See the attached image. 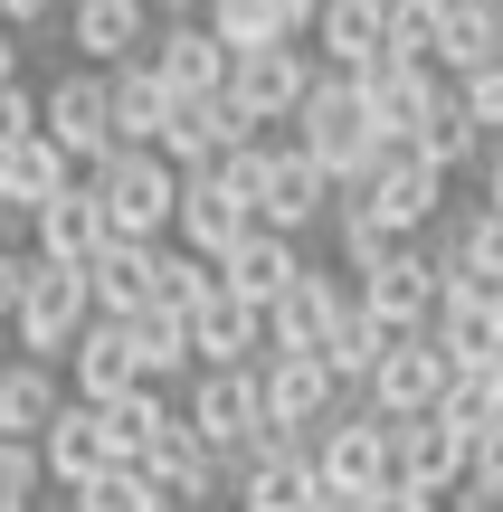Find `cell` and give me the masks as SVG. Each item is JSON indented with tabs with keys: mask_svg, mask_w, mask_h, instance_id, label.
<instances>
[{
	"mask_svg": "<svg viewBox=\"0 0 503 512\" xmlns=\"http://www.w3.org/2000/svg\"><path fill=\"white\" fill-rule=\"evenodd\" d=\"M38 456H48V484L57 494H86L95 475H114V456H105V427H95V408H76L67 399V418L38 437Z\"/></svg>",
	"mask_w": 503,
	"mask_h": 512,
	"instance_id": "28",
	"label": "cell"
},
{
	"mask_svg": "<svg viewBox=\"0 0 503 512\" xmlns=\"http://www.w3.org/2000/svg\"><path fill=\"white\" fill-rule=\"evenodd\" d=\"M29 247L48 256V266H95V256L114 247V228H105V209H95V190L76 181L57 209H38V219H29Z\"/></svg>",
	"mask_w": 503,
	"mask_h": 512,
	"instance_id": "26",
	"label": "cell"
},
{
	"mask_svg": "<svg viewBox=\"0 0 503 512\" xmlns=\"http://www.w3.org/2000/svg\"><path fill=\"white\" fill-rule=\"evenodd\" d=\"M503 57V10H456V29H447V57H437V76H485Z\"/></svg>",
	"mask_w": 503,
	"mask_h": 512,
	"instance_id": "38",
	"label": "cell"
},
{
	"mask_svg": "<svg viewBox=\"0 0 503 512\" xmlns=\"http://www.w3.org/2000/svg\"><path fill=\"white\" fill-rule=\"evenodd\" d=\"M257 389H266V427H276V437H323V427L352 408V399H342V380L314 361V351H266V361H257Z\"/></svg>",
	"mask_w": 503,
	"mask_h": 512,
	"instance_id": "7",
	"label": "cell"
},
{
	"mask_svg": "<svg viewBox=\"0 0 503 512\" xmlns=\"http://www.w3.org/2000/svg\"><path fill=\"white\" fill-rule=\"evenodd\" d=\"M314 475L342 484V494H380V484L399 475V418H380L371 399H352V408L314 437Z\"/></svg>",
	"mask_w": 503,
	"mask_h": 512,
	"instance_id": "5",
	"label": "cell"
},
{
	"mask_svg": "<svg viewBox=\"0 0 503 512\" xmlns=\"http://www.w3.org/2000/svg\"><path fill=\"white\" fill-rule=\"evenodd\" d=\"M190 437L209 446V456H228V465H247L257 456V437H266V389H257V370H200V389H190Z\"/></svg>",
	"mask_w": 503,
	"mask_h": 512,
	"instance_id": "6",
	"label": "cell"
},
{
	"mask_svg": "<svg viewBox=\"0 0 503 512\" xmlns=\"http://www.w3.org/2000/svg\"><path fill=\"white\" fill-rule=\"evenodd\" d=\"M447 427H466V437H485V427L503 418V399H494V380L485 370H456V389H447V408H437Z\"/></svg>",
	"mask_w": 503,
	"mask_h": 512,
	"instance_id": "42",
	"label": "cell"
},
{
	"mask_svg": "<svg viewBox=\"0 0 503 512\" xmlns=\"http://www.w3.org/2000/svg\"><path fill=\"white\" fill-rule=\"evenodd\" d=\"M76 408H114V399H133V389H143V351H133V323H95L86 342H76Z\"/></svg>",
	"mask_w": 503,
	"mask_h": 512,
	"instance_id": "21",
	"label": "cell"
},
{
	"mask_svg": "<svg viewBox=\"0 0 503 512\" xmlns=\"http://www.w3.org/2000/svg\"><path fill=\"white\" fill-rule=\"evenodd\" d=\"M0 86H19V29L0 19Z\"/></svg>",
	"mask_w": 503,
	"mask_h": 512,
	"instance_id": "50",
	"label": "cell"
},
{
	"mask_svg": "<svg viewBox=\"0 0 503 512\" xmlns=\"http://www.w3.org/2000/svg\"><path fill=\"white\" fill-rule=\"evenodd\" d=\"M333 209H342L333 171H323L304 143H276V171H266V209H257V228H276V238H295V247H304V228L333 219Z\"/></svg>",
	"mask_w": 503,
	"mask_h": 512,
	"instance_id": "15",
	"label": "cell"
},
{
	"mask_svg": "<svg viewBox=\"0 0 503 512\" xmlns=\"http://www.w3.org/2000/svg\"><path fill=\"white\" fill-rule=\"evenodd\" d=\"M0 19H10V29H48V19H67V0H10Z\"/></svg>",
	"mask_w": 503,
	"mask_h": 512,
	"instance_id": "49",
	"label": "cell"
},
{
	"mask_svg": "<svg viewBox=\"0 0 503 512\" xmlns=\"http://www.w3.org/2000/svg\"><path fill=\"white\" fill-rule=\"evenodd\" d=\"M171 105H181V95L162 86V67H152V57L114 67V152H162V133H171Z\"/></svg>",
	"mask_w": 503,
	"mask_h": 512,
	"instance_id": "24",
	"label": "cell"
},
{
	"mask_svg": "<svg viewBox=\"0 0 503 512\" xmlns=\"http://www.w3.org/2000/svg\"><path fill=\"white\" fill-rule=\"evenodd\" d=\"M76 512H162V494H152L143 465H114V475H95L86 494H67Z\"/></svg>",
	"mask_w": 503,
	"mask_h": 512,
	"instance_id": "41",
	"label": "cell"
},
{
	"mask_svg": "<svg viewBox=\"0 0 503 512\" xmlns=\"http://www.w3.org/2000/svg\"><path fill=\"white\" fill-rule=\"evenodd\" d=\"M295 143L333 171V190H371L380 152H390V143H380V124H371V105H361V86H352V76H333V67H323V86L304 95Z\"/></svg>",
	"mask_w": 503,
	"mask_h": 512,
	"instance_id": "1",
	"label": "cell"
},
{
	"mask_svg": "<svg viewBox=\"0 0 503 512\" xmlns=\"http://www.w3.org/2000/svg\"><path fill=\"white\" fill-rule=\"evenodd\" d=\"M266 171H276V143H247V152H228V162H219V181L238 190L247 209H266Z\"/></svg>",
	"mask_w": 503,
	"mask_h": 512,
	"instance_id": "44",
	"label": "cell"
},
{
	"mask_svg": "<svg viewBox=\"0 0 503 512\" xmlns=\"http://www.w3.org/2000/svg\"><path fill=\"white\" fill-rule=\"evenodd\" d=\"M399 475H409V484H428V494L447 503L456 484H475V437H466V427H447V418L399 427Z\"/></svg>",
	"mask_w": 503,
	"mask_h": 512,
	"instance_id": "25",
	"label": "cell"
},
{
	"mask_svg": "<svg viewBox=\"0 0 503 512\" xmlns=\"http://www.w3.org/2000/svg\"><path fill=\"white\" fill-rule=\"evenodd\" d=\"M390 351H399V342H390V332H380L371 313L352 304V313H342V323H333V342L314 351V361H323V370H333V380H342V399H361V389L380 380V361H390Z\"/></svg>",
	"mask_w": 503,
	"mask_h": 512,
	"instance_id": "32",
	"label": "cell"
},
{
	"mask_svg": "<svg viewBox=\"0 0 503 512\" xmlns=\"http://www.w3.org/2000/svg\"><path fill=\"white\" fill-rule=\"evenodd\" d=\"M29 285H38V247H0V323H19Z\"/></svg>",
	"mask_w": 503,
	"mask_h": 512,
	"instance_id": "45",
	"label": "cell"
},
{
	"mask_svg": "<svg viewBox=\"0 0 503 512\" xmlns=\"http://www.w3.org/2000/svg\"><path fill=\"white\" fill-rule=\"evenodd\" d=\"M314 19H323V0H209V29L238 57L285 48V38H314Z\"/></svg>",
	"mask_w": 503,
	"mask_h": 512,
	"instance_id": "23",
	"label": "cell"
},
{
	"mask_svg": "<svg viewBox=\"0 0 503 512\" xmlns=\"http://www.w3.org/2000/svg\"><path fill=\"white\" fill-rule=\"evenodd\" d=\"M95 427H105V456H114V465H152V446H162L181 418L162 408V389H133V399L95 408Z\"/></svg>",
	"mask_w": 503,
	"mask_h": 512,
	"instance_id": "33",
	"label": "cell"
},
{
	"mask_svg": "<svg viewBox=\"0 0 503 512\" xmlns=\"http://www.w3.org/2000/svg\"><path fill=\"white\" fill-rule=\"evenodd\" d=\"M76 181H86V171H76L67 152L48 143V133H38V143H19L10 162H0V200H10L19 219H38V209H57V200L76 190Z\"/></svg>",
	"mask_w": 503,
	"mask_h": 512,
	"instance_id": "27",
	"label": "cell"
},
{
	"mask_svg": "<svg viewBox=\"0 0 503 512\" xmlns=\"http://www.w3.org/2000/svg\"><path fill=\"white\" fill-rule=\"evenodd\" d=\"M485 209H503V143L485 152Z\"/></svg>",
	"mask_w": 503,
	"mask_h": 512,
	"instance_id": "51",
	"label": "cell"
},
{
	"mask_svg": "<svg viewBox=\"0 0 503 512\" xmlns=\"http://www.w3.org/2000/svg\"><path fill=\"white\" fill-rule=\"evenodd\" d=\"M171 238L190 256H209V266H228V256L257 238V209H247L219 171H181V228H171Z\"/></svg>",
	"mask_w": 503,
	"mask_h": 512,
	"instance_id": "12",
	"label": "cell"
},
{
	"mask_svg": "<svg viewBox=\"0 0 503 512\" xmlns=\"http://www.w3.org/2000/svg\"><path fill=\"white\" fill-rule=\"evenodd\" d=\"M143 475H152V494H162V503H181V512H209L219 494H238V465H228V456H209V446L190 437V418L171 427L162 446H152V465H143Z\"/></svg>",
	"mask_w": 503,
	"mask_h": 512,
	"instance_id": "17",
	"label": "cell"
},
{
	"mask_svg": "<svg viewBox=\"0 0 503 512\" xmlns=\"http://www.w3.org/2000/svg\"><path fill=\"white\" fill-rule=\"evenodd\" d=\"M342 200H371L399 238H418V228L447 209V171H437L418 143H390V152H380V171H371V190H342Z\"/></svg>",
	"mask_w": 503,
	"mask_h": 512,
	"instance_id": "11",
	"label": "cell"
},
{
	"mask_svg": "<svg viewBox=\"0 0 503 512\" xmlns=\"http://www.w3.org/2000/svg\"><path fill=\"white\" fill-rule=\"evenodd\" d=\"M95 209H105L114 247H162L171 228H181V171L162 162V152H114L105 171H86Z\"/></svg>",
	"mask_w": 503,
	"mask_h": 512,
	"instance_id": "2",
	"label": "cell"
},
{
	"mask_svg": "<svg viewBox=\"0 0 503 512\" xmlns=\"http://www.w3.org/2000/svg\"><path fill=\"white\" fill-rule=\"evenodd\" d=\"M19 143H38V95L29 86H0V162H10Z\"/></svg>",
	"mask_w": 503,
	"mask_h": 512,
	"instance_id": "46",
	"label": "cell"
},
{
	"mask_svg": "<svg viewBox=\"0 0 503 512\" xmlns=\"http://www.w3.org/2000/svg\"><path fill=\"white\" fill-rule=\"evenodd\" d=\"M371 512H447V503H437L428 484H409V475H390V484H380V494H371Z\"/></svg>",
	"mask_w": 503,
	"mask_h": 512,
	"instance_id": "48",
	"label": "cell"
},
{
	"mask_svg": "<svg viewBox=\"0 0 503 512\" xmlns=\"http://www.w3.org/2000/svg\"><path fill=\"white\" fill-rule=\"evenodd\" d=\"M418 152H428V162H437V171H447V181H456V171H466V162H485V152H494V133L475 124V114H466V95H456V105L437 114L428 133H418Z\"/></svg>",
	"mask_w": 503,
	"mask_h": 512,
	"instance_id": "39",
	"label": "cell"
},
{
	"mask_svg": "<svg viewBox=\"0 0 503 512\" xmlns=\"http://www.w3.org/2000/svg\"><path fill=\"white\" fill-rule=\"evenodd\" d=\"M38 494H48V456L0 437V503H38Z\"/></svg>",
	"mask_w": 503,
	"mask_h": 512,
	"instance_id": "43",
	"label": "cell"
},
{
	"mask_svg": "<svg viewBox=\"0 0 503 512\" xmlns=\"http://www.w3.org/2000/svg\"><path fill=\"white\" fill-rule=\"evenodd\" d=\"M447 389H456V370H447V351L418 332V342H399L390 361H380V380L361 389V399L380 408V418H399V427H418V418H437L447 408Z\"/></svg>",
	"mask_w": 503,
	"mask_h": 512,
	"instance_id": "13",
	"label": "cell"
},
{
	"mask_svg": "<svg viewBox=\"0 0 503 512\" xmlns=\"http://www.w3.org/2000/svg\"><path fill=\"white\" fill-rule=\"evenodd\" d=\"M485 380H494V399H503V351H494V361H485Z\"/></svg>",
	"mask_w": 503,
	"mask_h": 512,
	"instance_id": "53",
	"label": "cell"
},
{
	"mask_svg": "<svg viewBox=\"0 0 503 512\" xmlns=\"http://www.w3.org/2000/svg\"><path fill=\"white\" fill-rule=\"evenodd\" d=\"M38 133H48L76 171H105L114 162V76H95V67L67 57V76L38 95Z\"/></svg>",
	"mask_w": 503,
	"mask_h": 512,
	"instance_id": "4",
	"label": "cell"
},
{
	"mask_svg": "<svg viewBox=\"0 0 503 512\" xmlns=\"http://www.w3.org/2000/svg\"><path fill=\"white\" fill-rule=\"evenodd\" d=\"M456 95H466V114H475V124H485L494 143H503V57H494L485 76H466V86H456Z\"/></svg>",
	"mask_w": 503,
	"mask_h": 512,
	"instance_id": "47",
	"label": "cell"
},
{
	"mask_svg": "<svg viewBox=\"0 0 503 512\" xmlns=\"http://www.w3.org/2000/svg\"><path fill=\"white\" fill-rule=\"evenodd\" d=\"M447 10H503V0H447Z\"/></svg>",
	"mask_w": 503,
	"mask_h": 512,
	"instance_id": "54",
	"label": "cell"
},
{
	"mask_svg": "<svg viewBox=\"0 0 503 512\" xmlns=\"http://www.w3.org/2000/svg\"><path fill=\"white\" fill-rule=\"evenodd\" d=\"M152 67H162L171 95H228V76H238V48H228L209 19H171L162 38H152Z\"/></svg>",
	"mask_w": 503,
	"mask_h": 512,
	"instance_id": "18",
	"label": "cell"
},
{
	"mask_svg": "<svg viewBox=\"0 0 503 512\" xmlns=\"http://www.w3.org/2000/svg\"><path fill=\"white\" fill-rule=\"evenodd\" d=\"M133 351H143V389H162V380H181L200 351H190V323L181 313H143L133 323Z\"/></svg>",
	"mask_w": 503,
	"mask_h": 512,
	"instance_id": "40",
	"label": "cell"
},
{
	"mask_svg": "<svg viewBox=\"0 0 503 512\" xmlns=\"http://www.w3.org/2000/svg\"><path fill=\"white\" fill-rule=\"evenodd\" d=\"M209 294H219V266H209V256H190V247H162L152 256V313H200Z\"/></svg>",
	"mask_w": 503,
	"mask_h": 512,
	"instance_id": "37",
	"label": "cell"
},
{
	"mask_svg": "<svg viewBox=\"0 0 503 512\" xmlns=\"http://www.w3.org/2000/svg\"><path fill=\"white\" fill-rule=\"evenodd\" d=\"M352 313V294H342V275L333 266H304L295 285L266 304V351H323L333 342V323Z\"/></svg>",
	"mask_w": 503,
	"mask_h": 512,
	"instance_id": "16",
	"label": "cell"
},
{
	"mask_svg": "<svg viewBox=\"0 0 503 512\" xmlns=\"http://www.w3.org/2000/svg\"><path fill=\"white\" fill-rule=\"evenodd\" d=\"M162 19H209V0H152Z\"/></svg>",
	"mask_w": 503,
	"mask_h": 512,
	"instance_id": "52",
	"label": "cell"
},
{
	"mask_svg": "<svg viewBox=\"0 0 503 512\" xmlns=\"http://www.w3.org/2000/svg\"><path fill=\"white\" fill-rule=\"evenodd\" d=\"M0 512H29V503H0Z\"/></svg>",
	"mask_w": 503,
	"mask_h": 512,
	"instance_id": "55",
	"label": "cell"
},
{
	"mask_svg": "<svg viewBox=\"0 0 503 512\" xmlns=\"http://www.w3.org/2000/svg\"><path fill=\"white\" fill-rule=\"evenodd\" d=\"M323 475L314 456H247L238 465V512H314Z\"/></svg>",
	"mask_w": 503,
	"mask_h": 512,
	"instance_id": "31",
	"label": "cell"
},
{
	"mask_svg": "<svg viewBox=\"0 0 503 512\" xmlns=\"http://www.w3.org/2000/svg\"><path fill=\"white\" fill-rule=\"evenodd\" d=\"M304 266H314V256H304L295 238H276V228H257V238H247L238 256H228V266H219V275H228V294H247V304H257V313H266V304H276V294H285V285H295V275H304Z\"/></svg>",
	"mask_w": 503,
	"mask_h": 512,
	"instance_id": "30",
	"label": "cell"
},
{
	"mask_svg": "<svg viewBox=\"0 0 503 512\" xmlns=\"http://www.w3.org/2000/svg\"><path fill=\"white\" fill-rule=\"evenodd\" d=\"M67 399H76V389L57 380L48 361H0V437H10V446H38L57 418H67Z\"/></svg>",
	"mask_w": 503,
	"mask_h": 512,
	"instance_id": "22",
	"label": "cell"
},
{
	"mask_svg": "<svg viewBox=\"0 0 503 512\" xmlns=\"http://www.w3.org/2000/svg\"><path fill=\"white\" fill-rule=\"evenodd\" d=\"M333 238H342V275H380L399 247H418V238H399L371 200H342V209H333Z\"/></svg>",
	"mask_w": 503,
	"mask_h": 512,
	"instance_id": "34",
	"label": "cell"
},
{
	"mask_svg": "<svg viewBox=\"0 0 503 512\" xmlns=\"http://www.w3.org/2000/svg\"><path fill=\"white\" fill-rule=\"evenodd\" d=\"M323 86V57L304 48V38H285V48H257V57H238V76H228V105L247 114V124H295L304 114V95Z\"/></svg>",
	"mask_w": 503,
	"mask_h": 512,
	"instance_id": "8",
	"label": "cell"
},
{
	"mask_svg": "<svg viewBox=\"0 0 503 512\" xmlns=\"http://www.w3.org/2000/svg\"><path fill=\"white\" fill-rule=\"evenodd\" d=\"M437 275L503 285V209H475V219H456V238H437Z\"/></svg>",
	"mask_w": 503,
	"mask_h": 512,
	"instance_id": "35",
	"label": "cell"
},
{
	"mask_svg": "<svg viewBox=\"0 0 503 512\" xmlns=\"http://www.w3.org/2000/svg\"><path fill=\"white\" fill-rule=\"evenodd\" d=\"M190 351H200V370H257L266 361V313L247 294H228V275H219V294L190 313Z\"/></svg>",
	"mask_w": 503,
	"mask_h": 512,
	"instance_id": "19",
	"label": "cell"
},
{
	"mask_svg": "<svg viewBox=\"0 0 503 512\" xmlns=\"http://www.w3.org/2000/svg\"><path fill=\"white\" fill-rule=\"evenodd\" d=\"M437 294H447V275H437V247H399L380 275H361V285H352V304L371 313L390 342H418V332L437 323Z\"/></svg>",
	"mask_w": 503,
	"mask_h": 512,
	"instance_id": "9",
	"label": "cell"
},
{
	"mask_svg": "<svg viewBox=\"0 0 503 512\" xmlns=\"http://www.w3.org/2000/svg\"><path fill=\"white\" fill-rule=\"evenodd\" d=\"M0 10H10V0H0Z\"/></svg>",
	"mask_w": 503,
	"mask_h": 512,
	"instance_id": "57",
	"label": "cell"
},
{
	"mask_svg": "<svg viewBox=\"0 0 503 512\" xmlns=\"http://www.w3.org/2000/svg\"><path fill=\"white\" fill-rule=\"evenodd\" d=\"M352 86H361V105H371L380 143H418V133H428L437 114L456 105V76H437V67H399V57H380V67L352 76Z\"/></svg>",
	"mask_w": 503,
	"mask_h": 512,
	"instance_id": "10",
	"label": "cell"
},
{
	"mask_svg": "<svg viewBox=\"0 0 503 512\" xmlns=\"http://www.w3.org/2000/svg\"><path fill=\"white\" fill-rule=\"evenodd\" d=\"M95 332V285H86V266H48L38 256V285H29V304H19V323H10V342H19V361H76V342Z\"/></svg>",
	"mask_w": 503,
	"mask_h": 512,
	"instance_id": "3",
	"label": "cell"
},
{
	"mask_svg": "<svg viewBox=\"0 0 503 512\" xmlns=\"http://www.w3.org/2000/svg\"><path fill=\"white\" fill-rule=\"evenodd\" d=\"M152 256H162V247H105V256L86 266L95 323H143V313H152Z\"/></svg>",
	"mask_w": 503,
	"mask_h": 512,
	"instance_id": "29",
	"label": "cell"
},
{
	"mask_svg": "<svg viewBox=\"0 0 503 512\" xmlns=\"http://www.w3.org/2000/svg\"><path fill=\"white\" fill-rule=\"evenodd\" d=\"M314 57H323L333 76H371L380 57H390V0H323Z\"/></svg>",
	"mask_w": 503,
	"mask_h": 512,
	"instance_id": "20",
	"label": "cell"
},
{
	"mask_svg": "<svg viewBox=\"0 0 503 512\" xmlns=\"http://www.w3.org/2000/svg\"><path fill=\"white\" fill-rule=\"evenodd\" d=\"M162 512H181V503H162Z\"/></svg>",
	"mask_w": 503,
	"mask_h": 512,
	"instance_id": "56",
	"label": "cell"
},
{
	"mask_svg": "<svg viewBox=\"0 0 503 512\" xmlns=\"http://www.w3.org/2000/svg\"><path fill=\"white\" fill-rule=\"evenodd\" d=\"M447 29H456L447 0H390V57L399 67H437L447 57Z\"/></svg>",
	"mask_w": 503,
	"mask_h": 512,
	"instance_id": "36",
	"label": "cell"
},
{
	"mask_svg": "<svg viewBox=\"0 0 503 512\" xmlns=\"http://www.w3.org/2000/svg\"><path fill=\"white\" fill-rule=\"evenodd\" d=\"M67 38H76V67L114 76V67H133V57H152L162 29H152V0H76Z\"/></svg>",
	"mask_w": 503,
	"mask_h": 512,
	"instance_id": "14",
	"label": "cell"
}]
</instances>
